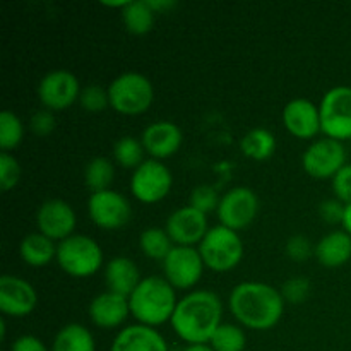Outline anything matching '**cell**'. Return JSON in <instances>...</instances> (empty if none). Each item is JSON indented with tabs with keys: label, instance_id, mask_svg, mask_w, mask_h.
Masks as SVG:
<instances>
[{
	"label": "cell",
	"instance_id": "1",
	"mask_svg": "<svg viewBox=\"0 0 351 351\" xmlns=\"http://www.w3.org/2000/svg\"><path fill=\"white\" fill-rule=\"evenodd\" d=\"M221 315L223 307L218 295L197 290L178 302L170 322L173 331L184 341L191 345H206L221 326Z\"/></svg>",
	"mask_w": 351,
	"mask_h": 351
},
{
	"label": "cell",
	"instance_id": "2",
	"mask_svg": "<svg viewBox=\"0 0 351 351\" xmlns=\"http://www.w3.org/2000/svg\"><path fill=\"white\" fill-rule=\"evenodd\" d=\"M230 311L243 326L266 331L278 324L285 311V300L271 285L245 281L233 288Z\"/></svg>",
	"mask_w": 351,
	"mask_h": 351
},
{
	"label": "cell",
	"instance_id": "3",
	"mask_svg": "<svg viewBox=\"0 0 351 351\" xmlns=\"http://www.w3.org/2000/svg\"><path fill=\"white\" fill-rule=\"evenodd\" d=\"M175 288L165 278H144L129 297L130 314L143 326H160L171 321L177 308Z\"/></svg>",
	"mask_w": 351,
	"mask_h": 351
},
{
	"label": "cell",
	"instance_id": "4",
	"mask_svg": "<svg viewBox=\"0 0 351 351\" xmlns=\"http://www.w3.org/2000/svg\"><path fill=\"white\" fill-rule=\"evenodd\" d=\"M110 105L123 115H139L151 106L154 98L153 84L139 72H123L108 88Z\"/></svg>",
	"mask_w": 351,
	"mask_h": 351
},
{
	"label": "cell",
	"instance_id": "5",
	"mask_svg": "<svg viewBox=\"0 0 351 351\" xmlns=\"http://www.w3.org/2000/svg\"><path fill=\"white\" fill-rule=\"evenodd\" d=\"M199 254L204 261V266L218 273H225L242 261L243 243L235 230L218 225L208 230L202 242L199 243Z\"/></svg>",
	"mask_w": 351,
	"mask_h": 351
},
{
	"label": "cell",
	"instance_id": "6",
	"mask_svg": "<svg viewBox=\"0 0 351 351\" xmlns=\"http://www.w3.org/2000/svg\"><path fill=\"white\" fill-rule=\"evenodd\" d=\"M57 263L69 276L88 278L101 267L103 252L86 235H71L57 245Z\"/></svg>",
	"mask_w": 351,
	"mask_h": 351
},
{
	"label": "cell",
	"instance_id": "7",
	"mask_svg": "<svg viewBox=\"0 0 351 351\" xmlns=\"http://www.w3.org/2000/svg\"><path fill=\"white\" fill-rule=\"evenodd\" d=\"M319 113H321V130L329 139H351L350 86H336V88L329 89L322 98Z\"/></svg>",
	"mask_w": 351,
	"mask_h": 351
},
{
	"label": "cell",
	"instance_id": "8",
	"mask_svg": "<svg viewBox=\"0 0 351 351\" xmlns=\"http://www.w3.org/2000/svg\"><path fill=\"white\" fill-rule=\"evenodd\" d=\"M171 173L163 163L158 160L143 161L136 168L130 180V191L134 197L139 199L141 202H153L161 201L167 197V194L171 189Z\"/></svg>",
	"mask_w": 351,
	"mask_h": 351
},
{
	"label": "cell",
	"instance_id": "9",
	"mask_svg": "<svg viewBox=\"0 0 351 351\" xmlns=\"http://www.w3.org/2000/svg\"><path fill=\"white\" fill-rule=\"evenodd\" d=\"M163 269L165 278L171 287L178 288V290H187L201 280L204 261H202L199 250L192 249V247L177 245L163 261Z\"/></svg>",
	"mask_w": 351,
	"mask_h": 351
},
{
	"label": "cell",
	"instance_id": "10",
	"mask_svg": "<svg viewBox=\"0 0 351 351\" xmlns=\"http://www.w3.org/2000/svg\"><path fill=\"white\" fill-rule=\"evenodd\" d=\"M346 153L341 141L336 139H319L307 147L302 156V165L311 177L329 178L335 177L345 167Z\"/></svg>",
	"mask_w": 351,
	"mask_h": 351
},
{
	"label": "cell",
	"instance_id": "11",
	"mask_svg": "<svg viewBox=\"0 0 351 351\" xmlns=\"http://www.w3.org/2000/svg\"><path fill=\"white\" fill-rule=\"evenodd\" d=\"M89 218L96 226L105 230H117L127 225L130 219V204L122 194L115 191L93 192L88 201Z\"/></svg>",
	"mask_w": 351,
	"mask_h": 351
},
{
	"label": "cell",
	"instance_id": "12",
	"mask_svg": "<svg viewBox=\"0 0 351 351\" xmlns=\"http://www.w3.org/2000/svg\"><path fill=\"white\" fill-rule=\"evenodd\" d=\"M259 201L254 191L247 187L230 189L218 206V218L230 230H242L256 218Z\"/></svg>",
	"mask_w": 351,
	"mask_h": 351
},
{
	"label": "cell",
	"instance_id": "13",
	"mask_svg": "<svg viewBox=\"0 0 351 351\" xmlns=\"http://www.w3.org/2000/svg\"><path fill=\"white\" fill-rule=\"evenodd\" d=\"M81 95L79 81L72 72L58 69L45 75L38 84V96L50 110H64Z\"/></svg>",
	"mask_w": 351,
	"mask_h": 351
},
{
	"label": "cell",
	"instance_id": "14",
	"mask_svg": "<svg viewBox=\"0 0 351 351\" xmlns=\"http://www.w3.org/2000/svg\"><path fill=\"white\" fill-rule=\"evenodd\" d=\"M36 225L40 233L51 240H65L75 228V213L71 204L62 199H50L40 206L36 213Z\"/></svg>",
	"mask_w": 351,
	"mask_h": 351
},
{
	"label": "cell",
	"instance_id": "15",
	"mask_svg": "<svg viewBox=\"0 0 351 351\" xmlns=\"http://www.w3.org/2000/svg\"><path fill=\"white\" fill-rule=\"evenodd\" d=\"M167 233L170 235L171 242L191 247L202 242L208 233V219L204 213L197 211L192 206H185L168 216Z\"/></svg>",
	"mask_w": 351,
	"mask_h": 351
},
{
	"label": "cell",
	"instance_id": "16",
	"mask_svg": "<svg viewBox=\"0 0 351 351\" xmlns=\"http://www.w3.org/2000/svg\"><path fill=\"white\" fill-rule=\"evenodd\" d=\"M36 307V291L27 281L3 274L0 278V311L12 317H24Z\"/></svg>",
	"mask_w": 351,
	"mask_h": 351
},
{
	"label": "cell",
	"instance_id": "17",
	"mask_svg": "<svg viewBox=\"0 0 351 351\" xmlns=\"http://www.w3.org/2000/svg\"><path fill=\"white\" fill-rule=\"evenodd\" d=\"M283 123L295 137L311 139L321 130V113L311 99H291L283 110Z\"/></svg>",
	"mask_w": 351,
	"mask_h": 351
},
{
	"label": "cell",
	"instance_id": "18",
	"mask_svg": "<svg viewBox=\"0 0 351 351\" xmlns=\"http://www.w3.org/2000/svg\"><path fill=\"white\" fill-rule=\"evenodd\" d=\"M129 312V298L110 290L95 297L89 304V317L98 328H117L125 321Z\"/></svg>",
	"mask_w": 351,
	"mask_h": 351
},
{
	"label": "cell",
	"instance_id": "19",
	"mask_svg": "<svg viewBox=\"0 0 351 351\" xmlns=\"http://www.w3.org/2000/svg\"><path fill=\"white\" fill-rule=\"evenodd\" d=\"M182 144V130L168 120L147 125L143 132V147L154 158H168L178 151Z\"/></svg>",
	"mask_w": 351,
	"mask_h": 351
},
{
	"label": "cell",
	"instance_id": "20",
	"mask_svg": "<svg viewBox=\"0 0 351 351\" xmlns=\"http://www.w3.org/2000/svg\"><path fill=\"white\" fill-rule=\"evenodd\" d=\"M110 351H168L167 341L149 326H129L113 339Z\"/></svg>",
	"mask_w": 351,
	"mask_h": 351
},
{
	"label": "cell",
	"instance_id": "21",
	"mask_svg": "<svg viewBox=\"0 0 351 351\" xmlns=\"http://www.w3.org/2000/svg\"><path fill=\"white\" fill-rule=\"evenodd\" d=\"M105 281L106 287L113 293L123 295L129 298L132 291L136 290L137 285L141 283V274L137 269L136 263L129 257H113L105 269Z\"/></svg>",
	"mask_w": 351,
	"mask_h": 351
},
{
	"label": "cell",
	"instance_id": "22",
	"mask_svg": "<svg viewBox=\"0 0 351 351\" xmlns=\"http://www.w3.org/2000/svg\"><path fill=\"white\" fill-rule=\"evenodd\" d=\"M315 257L326 267H339L351 259V235L346 232L328 233L315 245Z\"/></svg>",
	"mask_w": 351,
	"mask_h": 351
},
{
	"label": "cell",
	"instance_id": "23",
	"mask_svg": "<svg viewBox=\"0 0 351 351\" xmlns=\"http://www.w3.org/2000/svg\"><path fill=\"white\" fill-rule=\"evenodd\" d=\"M19 254L26 264L33 267L47 266L57 257V247L53 240L45 237L43 233H29L23 239L19 245Z\"/></svg>",
	"mask_w": 351,
	"mask_h": 351
},
{
	"label": "cell",
	"instance_id": "24",
	"mask_svg": "<svg viewBox=\"0 0 351 351\" xmlns=\"http://www.w3.org/2000/svg\"><path fill=\"white\" fill-rule=\"evenodd\" d=\"M51 351H96L95 338L81 324H67L57 332Z\"/></svg>",
	"mask_w": 351,
	"mask_h": 351
},
{
	"label": "cell",
	"instance_id": "25",
	"mask_svg": "<svg viewBox=\"0 0 351 351\" xmlns=\"http://www.w3.org/2000/svg\"><path fill=\"white\" fill-rule=\"evenodd\" d=\"M122 21L130 33L146 34L154 24V10L151 9L147 0L127 2V5L122 9Z\"/></svg>",
	"mask_w": 351,
	"mask_h": 351
},
{
	"label": "cell",
	"instance_id": "26",
	"mask_svg": "<svg viewBox=\"0 0 351 351\" xmlns=\"http://www.w3.org/2000/svg\"><path fill=\"white\" fill-rule=\"evenodd\" d=\"M240 149L252 160H267L276 149V139L267 129H252L242 137Z\"/></svg>",
	"mask_w": 351,
	"mask_h": 351
},
{
	"label": "cell",
	"instance_id": "27",
	"mask_svg": "<svg viewBox=\"0 0 351 351\" xmlns=\"http://www.w3.org/2000/svg\"><path fill=\"white\" fill-rule=\"evenodd\" d=\"M139 245L144 256L149 259L165 261L171 252V239L163 228H146L139 237Z\"/></svg>",
	"mask_w": 351,
	"mask_h": 351
},
{
	"label": "cell",
	"instance_id": "28",
	"mask_svg": "<svg viewBox=\"0 0 351 351\" xmlns=\"http://www.w3.org/2000/svg\"><path fill=\"white\" fill-rule=\"evenodd\" d=\"M113 180V165L106 158H93L84 168V182L93 192L108 191Z\"/></svg>",
	"mask_w": 351,
	"mask_h": 351
},
{
	"label": "cell",
	"instance_id": "29",
	"mask_svg": "<svg viewBox=\"0 0 351 351\" xmlns=\"http://www.w3.org/2000/svg\"><path fill=\"white\" fill-rule=\"evenodd\" d=\"M211 348L215 351H243L247 345L245 332L233 324H221L211 338Z\"/></svg>",
	"mask_w": 351,
	"mask_h": 351
},
{
	"label": "cell",
	"instance_id": "30",
	"mask_svg": "<svg viewBox=\"0 0 351 351\" xmlns=\"http://www.w3.org/2000/svg\"><path fill=\"white\" fill-rule=\"evenodd\" d=\"M24 127L19 117L14 115L9 110L0 113V147L3 151L14 149L23 141Z\"/></svg>",
	"mask_w": 351,
	"mask_h": 351
},
{
	"label": "cell",
	"instance_id": "31",
	"mask_svg": "<svg viewBox=\"0 0 351 351\" xmlns=\"http://www.w3.org/2000/svg\"><path fill=\"white\" fill-rule=\"evenodd\" d=\"M143 143L134 137H120L113 146V156L122 167L137 168L143 163Z\"/></svg>",
	"mask_w": 351,
	"mask_h": 351
},
{
	"label": "cell",
	"instance_id": "32",
	"mask_svg": "<svg viewBox=\"0 0 351 351\" xmlns=\"http://www.w3.org/2000/svg\"><path fill=\"white\" fill-rule=\"evenodd\" d=\"M79 103H81V106L86 112H103L110 103L108 91H105V89L98 84H89L86 86L81 91V95H79Z\"/></svg>",
	"mask_w": 351,
	"mask_h": 351
},
{
	"label": "cell",
	"instance_id": "33",
	"mask_svg": "<svg viewBox=\"0 0 351 351\" xmlns=\"http://www.w3.org/2000/svg\"><path fill=\"white\" fill-rule=\"evenodd\" d=\"M219 201L221 199L218 197V192H216L215 187H211V185H199V187L192 191L191 204L189 206H192L194 209L206 215V213L213 211V209H218Z\"/></svg>",
	"mask_w": 351,
	"mask_h": 351
},
{
	"label": "cell",
	"instance_id": "34",
	"mask_svg": "<svg viewBox=\"0 0 351 351\" xmlns=\"http://www.w3.org/2000/svg\"><path fill=\"white\" fill-rule=\"evenodd\" d=\"M19 177L21 167L17 160L7 151H2V154H0V187H2V191H10L19 182Z\"/></svg>",
	"mask_w": 351,
	"mask_h": 351
},
{
	"label": "cell",
	"instance_id": "35",
	"mask_svg": "<svg viewBox=\"0 0 351 351\" xmlns=\"http://www.w3.org/2000/svg\"><path fill=\"white\" fill-rule=\"evenodd\" d=\"M308 291H311V283L307 278H291L281 287V297L285 302L297 305L307 300Z\"/></svg>",
	"mask_w": 351,
	"mask_h": 351
},
{
	"label": "cell",
	"instance_id": "36",
	"mask_svg": "<svg viewBox=\"0 0 351 351\" xmlns=\"http://www.w3.org/2000/svg\"><path fill=\"white\" fill-rule=\"evenodd\" d=\"M315 252L314 245L305 235H293L287 242V254L295 263H305Z\"/></svg>",
	"mask_w": 351,
	"mask_h": 351
},
{
	"label": "cell",
	"instance_id": "37",
	"mask_svg": "<svg viewBox=\"0 0 351 351\" xmlns=\"http://www.w3.org/2000/svg\"><path fill=\"white\" fill-rule=\"evenodd\" d=\"M55 125H57V122H55V115L51 113V110H38L29 120L31 130L40 137L50 136L55 130Z\"/></svg>",
	"mask_w": 351,
	"mask_h": 351
},
{
	"label": "cell",
	"instance_id": "38",
	"mask_svg": "<svg viewBox=\"0 0 351 351\" xmlns=\"http://www.w3.org/2000/svg\"><path fill=\"white\" fill-rule=\"evenodd\" d=\"M332 189L336 192L338 201L351 202V165H345L338 173L332 177Z\"/></svg>",
	"mask_w": 351,
	"mask_h": 351
},
{
	"label": "cell",
	"instance_id": "39",
	"mask_svg": "<svg viewBox=\"0 0 351 351\" xmlns=\"http://www.w3.org/2000/svg\"><path fill=\"white\" fill-rule=\"evenodd\" d=\"M319 215L329 225H336V223H343V216H345V206L338 199H328V201L321 202L319 208Z\"/></svg>",
	"mask_w": 351,
	"mask_h": 351
},
{
	"label": "cell",
	"instance_id": "40",
	"mask_svg": "<svg viewBox=\"0 0 351 351\" xmlns=\"http://www.w3.org/2000/svg\"><path fill=\"white\" fill-rule=\"evenodd\" d=\"M10 351H48L47 346L41 343V339H38L36 336H21L14 341Z\"/></svg>",
	"mask_w": 351,
	"mask_h": 351
},
{
	"label": "cell",
	"instance_id": "41",
	"mask_svg": "<svg viewBox=\"0 0 351 351\" xmlns=\"http://www.w3.org/2000/svg\"><path fill=\"white\" fill-rule=\"evenodd\" d=\"M147 2H149V5H151V9L153 10H161V9H170V7H173L175 5V2H171V0H147Z\"/></svg>",
	"mask_w": 351,
	"mask_h": 351
},
{
	"label": "cell",
	"instance_id": "42",
	"mask_svg": "<svg viewBox=\"0 0 351 351\" xmlns=\"http://www.w3.org/2000/svg\"><path fill=\"white\" fill-rule=\"evenodd\" d=\"M343 226H345V232L351 235V202L345 206V216H343Z\"/></svg>",
	"mask_w": 351,
	"mask_h": 351
},
{
	"label": "cell",
	"instance_id": "43",
	"mask_svg": "<svg viewBox=\"0 0 351 351\" xmlns=\"http://www.w3.org/2000/svg\"><path fill=\"white\" fill-rule=\"evenodd\" d=\"M184 351H215L208 345H189Z\"/></svg>",
	"mask_w": 351,
	"mask_h": 351
}]
</instances>
